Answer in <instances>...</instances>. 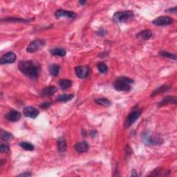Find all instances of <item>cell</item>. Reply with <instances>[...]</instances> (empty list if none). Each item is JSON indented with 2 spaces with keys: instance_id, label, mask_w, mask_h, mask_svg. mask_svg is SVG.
I'll return each mask as SVG.
<instances>
[{
  "instance_id": "cell-16",
  "label": "cell",
  "mask_w": 177,
  "mask_h": 177,
  "mask_svg": "<svg viewBox=\"0 0 177 177\" xmlns=\"http://www.w3.org/2000/svg\"><path fill=\"white\" fill-rule=\"evenodd\" d=\"M171 88V87L170 86V85H167V84H164V85H162V86L158 87L156 89V90H154L153 92H152L151 96H156L158 95V94H160V93H164L165 91H167L170 89Z\"/></svg>"
},
{
  "instance_id": "cell-3",
  "label": "cell",
  "mask_w": 177,
  "mask_h": 177,
  "mask_svg": "<svg viewBox=\"0 0 177 177\" xmlns=\"http://www.w3.org/2000/svg\"><path fill=\"white\" fill-rule=\"evenodd\" d=\"M134 17V13L131 10H127L124 12H117L114 13L113 19L116 22H125L129 21Z\"/></svg>"
},
{
  "instance_id": "cell-35",
  "label": "cell",
  "mask_w": 177,
  "mask_h": 177,
  "mask_svg": "<svg viewBox=\"0 0 177 177\" xmlns=\"http://www.w3.org/2000/svg\"><path fill=\"white\" fill-rule=\"evenodd\" d=\"M131 176H138V174H136V172L135 170H134V171H132V174H131Z\"/></svg>"
},
{
  "instance_id": "cell-21",
  "label": "cell",
  "mask_w": 177,
  "mask_h": 177,
  "mask_svg": "<svg viewBox=\"0 0 177 177\" xmlns=\"http://www.w3.org/2000/svg\"><path fill=\"white\" fill-rule=\"evenodd\" d=\"M51 53L53 55L60 56V57H64L66 55V51L63 49L55 48L51 50Z\"/></svg>"
},
{
  "instance_id": "cell-18",
  "label": "cell",
  "mask_w": 177,
  "mask_h": 177,
  "mask_svg": "<svg viewBox=\"0 0 177 177\" xmlns=\"http://www.w3.org/2000/svg\"><path fill=\"white\" fill-rule=\"evenodd\" d=\"M152 33L150 30L143 31L137 35V37L140 38V39L145 40L150 39V38L152 37Z\"/></svg>"
},
{
  "instance_id": "cell-30",
  "label": "cell",
  "mask_w": 177,
  "mask_h": 177,
  "mask_svg": "<svg viewBox=\"0 0 177 177\" xmlns=\"http://www.w3.org/2000/svg\"><path fill=\"white\" fill-rule=\"evenodd\" d=\"M51 104H52V103H51V102H44V103H42V104H41V105H40V107L43 109H48L49 107H51Z\"/></svg>"
},
{
  "instance_id": "cell-11",
  "label": "cell",
  "mask_w": 177,
  "mask_h": 177,
  "mask_svg": "<svg viewBox=\"0 0 177 177\" xmlns=\"http://www.w3.org/2000/svg\"><path fill=\"white\" fill-rule=\"evenodd\" d=\"M24 116L26 117L31 118H35L37 116L39 115V111L36 108L33 107H26L23 110Z\"/></svg>"
},
{
  "instance_id": "cell-1",
  "label": "cell",
  "mask_w": 177,
  "mask_h": 177,
  "mask_svg": "<svg viewBox=\"0 0 177 177\" xmlns=\"http://www.w3.org/2000/svg\"><path fill=\"white\" fill-rule=\"evenodd\" d=\"M19 71L30 78H37L40 72V66L33 60H22L18 64Z\"/></svg>"
},
{
  "instance_id": "cell-13",
  "label": "cell",
  "mask_w": 177,
  "mask_h": 177,
  "mask_svg": "<svg viewBox=\"0 0 177 177\" xmlns=\"http://www.w3.org/2000/svg\"><path fill=\"white\" fill-rule=\"evenodd\" d=\"M74 148L76 152H78V153H84V152H87L89 149V145L87 144V142L83 141V142H80L77 143L75 145Z\"/></svg>"
},
{
  "instance_id": "cell-4",
  "label": "cell",
  "mask_w": 177,
  "mask_h": 177,
  "mask_svg": "<svg viewBox=\"0 0 177 177\" xmlns=\"http://www.w3.org/2000/svg\"><path fill=\"white\" fill-rule=\"evenodd\" d=\"M143 142L147 145H161L163 143V140L161 138L157 136H152L149 132H145L142 136Z\"/></svg>"
},
{
  "instance_id": "cell-17",
  "label": "cell",
  "mask_w": 177,
  "mask_h": 177,
  "mask_svg": "<svg viewBox=\"0 0 177 177\" xmlns=\"http://www.w3.org/2000/svg\"><path fill=\"white\" fill-rule=\"evenodd\" d=\"M74 97L73 94H63L60 95L57 98V101L60 102H66L71 100Z\"/></svg>"
},
{
  "instance_id": "cell-36",
  "label": "cell",
  "mask_w": 177,
  "mask_h": 177,
  "mask_svg": "<svg viewBox=\"0 0 177 177\" xmlns=\"http://www.w3.org/2000/svg\"><path fill=\"white\" fill-rule=\"evenodd\" d=\"M79 3L80 4H82V5H84V4H86V1H80Z\"/></svg>"
},
{
  "instance_id": "cell-24",
  "label": "cell",
  "mask_w": 177,
  "mask_h": 177,
  "mask_svg": "<svg viewBox=\"0 0 177 177\" xmlns=\"http://www.w3.org/2000/svg\"><path fill=\"white\" fill-rule=\"evenodd\" d=\"M19 146L26 151H33L35 149L34 145L28 142H22L19 143Z\"/></svg>"
},
{
  "instance_id": "cell-32",
  "label": "cell",
  "mask_w": 177,
  "mask_h": 177,
  "mask_svg": "<svg viewBox=\"0 0 177 177\" xmlns=\"http://www.w3.org/2000/svg\"><path fill=\"white\" fill-rule=\"evenodd\" d=\"M90 135L92 138H95L96 135H97V131H95V130H92L90 132Z\"/></svg>"
},
{
  "instance_id": "cell-22",
  "label": "cell",
  "mask_w": 177,
  "mask_h": 177,
  "mask_svg": "<svg viewBox=\"0 0 177 177\" xmlns=\"http://www.w3.org/2000/svg\"><path fill=\"white\" fill-rule=\"evenodd\" d=\"M59 85L61 87V89L63 90L69 89L72 85V82L69 80H60L59 81Z\"/></svg>"
},
{
  "instance_id": "cell-12",
  "label": "cell",
  "mask_w": 177,
  "mask_h": 177,
  "mask_svg": "<svg viewBox=\"0 0 177 177\" xmlns=\"http://www.w3.org/2000/svg\"><path fill=\"white\" fill-rule=\"evenodd\" d=\"M6 120L10 122H17L21 118V114L18 111L11 110L5 116Z\"/></svg>"
},
{
  "instance_id": "cell-27",
  "label": "cell",
  "mask_w": 177,
  "mask_h": 177,
  "mask_svg": "<svg viewBox=\"0 0 177 177\" xmlns=\"http://www.w3.org/2000/svg\"><path fill=\"white\" fill-rule=\"evenodd\" d=\"M98 69L99 71L102 74H105L108 71V67H107V64H105L104 62H100L98 64Z\"/></svg>"
},
{
  "instance_id": "cell-28",
  "label": "cell",
  "mask_w": 177,
  "mask_h": 177,
  "mask_svg": "<svg viewBox=\"0 0 177 177\" xmlns=\"http://www.w3.org/2000/svg\"><path fill=\"white\" fill-rule=\"evenodd\" d=\"M7 21V22H22V23H27L28 20L21 19V18H16V17H8V18L2 19V21Z\"/></svg>"
},
{
  "instance_id": "cell-23",
  "label": "cell",
  "mask_w": 177,
  "mask_h": 177,
  "mask_svg": "<svg viewBox=\"0 0 177 177\" xmlns=\"http://www.w3.org/2000/svg\"><path fill=\"white\" fill-rule=\"evenodd\" d=\"M95 102L96 104L102 105L104 107H109L111 105V101H109L107 98H98V99L95 100Z\"/></svg>"
},
{
  "instance_id": "cell-19",
  "label": "cell",
  "mask_w": 177,
  "mask_h": 177,
  "mask_svg": "<svg viewBox=\"0 0 177 177\" xmlns=\"http://www.w3.org/2000/svg\"><path fill=\"white\" fill-rule=\"evenodd\" d=\"M60 67L58 64H51L49 67V73L51 76H53V77H55V76L58 75L60 73Z\"/></svg>"
},
{
  "instance_id": "cell-10",
  "label": "cell",
  "mask_w": 177,
  "mask_h": 177,
  "mask_svg": "<svg viewBox=\"0 0 177 177\" xmlns=\"http://www.w3.org/2000/svg\"><path fill=\"white\" fill-rule=\"evenodd\" d=\"M89 68L87 66H78L75 67L76 75L79 78L84 79L86 78L89 74Z\"/></svg>"
},
{
  "instance_id": "cell-7",
  "label": "cell",
  "mask_w": 177,
  "mask_h": 177,
  "mask_svg": "<svg viewBox=\"0 0 177 177\" xmlns=\"http://www.w3.org/2000/svg\"><path fill=\"white\" fill-rule=\"evenodd\" d=\"M152 22L156 26H168L174 23V19L168 16H161L154 19Z\"/></svg>"
},
{
  "instance_id": "cell-2",
  "label": "cell",
  "mask_w": 177,
  "mask_h": 177,
  "mask_svg": "<svg viewBox=\"0 0 177 177\" xmlns=\"http://www.w3.org/2000/svg\"><path fill=\"white\" fill-rule=\"evenodd\" d=\"M134 81L127 77H119L114 82V87L116 90L119 91H127L131 89V84Z\"/></svg>"
},
{
  "instance_id": "cell-8",
  "label": "cell",
  "mask_w": 177,
  "mask_h": 177,
  "mask_svg": "<svg viewBox=\"0 0 177 177\" xmlns=\"http://www.w3.org/2000/svg\"><path fill=\"white\" fill-rule=\"evenodd\" d=\"M55 16L57 18H61V17H66L69 19H74L77 17V14L72 11H69L65 10H58L55 13Z\"/></svg>"
},
{
  "instance_id": "cell-34",
  "label": "cell",
  "mask_w": 177,
  "mask_h": 177,
  "mask_svg": "<svg viewBox=\"0 0 177 177\" xmlns=\"http://www.w3.org/2000/svg\"><path fill=\"white\" fill-rule=\"evenodd\" d=\"M31 173H28V172H25V173H22L21 174H19V176H31Z\"/></svg>"
},
{
  "instance_id": "cell-15",
  "label": "cell",
  "mask_w": 177,
  "mask_h": 177,
  "mask_svg": "<svg viewBox=\"0 0 177 177\" xmlns=\"http://www.w3.org/2000/svg\"><path fill=\"white\" fill-rule=\"evenodd\" d=\"M57 91V88L54 86H50L48 87H46L42 89L41 95L44 97H49V96H52Z\"/></svg>"
},
{
  "instance_id": "cell-31",
  "label": "cell",
  "mask_w": 177,
  "mask_h": 177,
  "mask_svg": "<svg viewBox=\"0 0 177 177\" xmlns=\"http://www.w3.org/2000/svg\"><path fill=\"white\" fill-rule=\"evenodd\" d=\"M176 8H177V7L176 6H175V7H174V8H169V9L165 10V12L166 13H176Z\"/></svg>"
},
{
  "instance_id": "cell-29",
  "label": "cell",
  "mask_w": 177,
  "mask_h": 177,
  "mask_svg": "<svg viewBox=\"0 0 177 177\" xmlns=\"http://www.w3.org/2000/svg\"><path fill=\"white\" fill-rule=\"evenodd\" d=\"M9 151V147H8V145L6 144H2L0 146V152L1 153H6Z\"/></svg>"
},
{
  "instance_id": "cell-20",
  "label": "cell",
  "mask_w": 177,
  "mask_h": 177,
  "mask_svg": "<svg viewBox=\"0 0 177 177\" xmlns=\"http://www.w3.org/2000/svg\"><path fill=\"white\" fill-rule=\"evenodd\" d=\"M58 147L60 152H64L66 149V143L63 137L60 138L58 140Z\"/></svg>"
},
{
  "instance_id": "cell-33",
  "label": "cell",
  "mask_w": 177,
  "mask_h": 177,
  "mask_svg": "<svg viewBox=\"0 0 177 177\" xmlns=\"http://www.w3.org/2000/svg\"><path fill=\"white\" fill-rule=\"evenodd\" d=\"M98 34L100 35H105V34H106V31L105 30H100L98 32Z\"/></svg>"
},
{
  "instance_id": "cell-9",
  "label": "cell",
  "mask_w": 177,
  "mask_h": 177,
  "mask_svg": "<svg viewBox=\"0 0 177 177\" xmlns=\"http://www.w3.org/2000/svg\"><path fill=\"white\" fill-rule=\"evenodd\" d=\"M17 56L13 52H8L4 54L0 59V64H11L15 62L16 60Z\"/></svg>"
},
{
  "instance_id": "cell-6",
  "label": "cell",
  "mask_w": 177,
  "mask_h": 177,
  "mask_svg": "<svg viewBox=\"0 0 177 177\" xmlns=\"http://www.w3.org/2000/svg\"><path fill=\"white\" fill-rule=\"evenodd\" d=\"M140 115L141 111L140 109H134V111H132L131 113L127 116L126 120H125V127H126V128H129L131 125H133L134 123L140 118Z\"/></svg>"
},
{
  "instance_id": "cell-5",
  "label": "cell",
  "mask_w": 177,
  "mask_h": 177,
  "mask_svg": "<svg viewBox=\"0 0 177 177\" xmlns=\"http://www.w3.org/2000/svg\"><path fill=\"white\" fill-rule=\"evenodd\" d=\"M45 40L42 39H35L29 44L27 49H26V51L28 53H35L45 46Z\"/></svg>"
},
{
  "instance_id": "cell-25",
  "label": "cell",
  "mask_w": 177,
  "mask_h": 177,
  "mask_svg": "<svg viewBox=\"0 0 177 177\" xmlns=\"http://www.w3.org/2000/svg\"><path fill=\"white\" fill-rule=\"evenodd\" d=\"M0 137H1V139L4 141H8L11 140L13 138V135L10 133L8 131L1 130V134H0Z\"/></svg>"
},
{
  "instance_id": "cell-26",
  "label": "cell",
  "mask_w": 177,
  "mask_h": 177,
  "mask_svg": "<svg viewBox=\"0 0 177 177\" xmlns=\"http://www.w3.org/2000/svg\"><path fill=\"white\" fill-rule=\"evenodd\" d=\"M159 54H160L161 56H162V57H164V58H170V59H172L174 60H176V54H173V53H169V52H167V51H161Z\"/></svg>"
},
{
  "instance_id": "cell-14",
  "label": "cell",
  "mask_w": 177,
  "mask_h": 177,
  "mask_svg": "<svg viewBox=\"0 0 177 177\" xmlns=\"http://www.w3.org/2000/svg\"><path fill=\"white\" fill-rule=\"evenodd\" d=\"M177 102V98L176 96H166L163 99L161 100V101L158 103V106L161 107L163 106V105H166L168 104H174V105H176Z\"/></svg>"
}]
</instances>
